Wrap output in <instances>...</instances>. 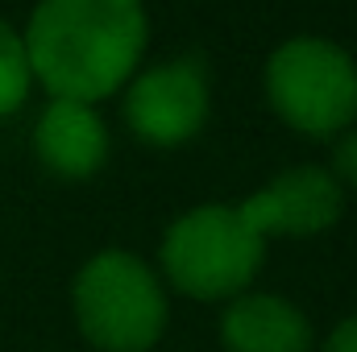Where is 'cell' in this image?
I'll use <instances>...</instances> for the list:
<instances>
[{
  "mask_svg": "<svg viewBox=\"0 0 357 352\" xmlns=\"http://www.w3.org/2000/svg\"><path fill=\"white\" fill-rule=\"evenodd\" d=\"M142 0H38L21 33L33 79L54 99L96 104L125 88L146 50Z\"/></svg>",
  "mask_w": 357,
  "mask_h": 352,
  "instance_id": "1",
  "label": "cell"
},
{
  "mask_svg": "<svg viewBox=\"0 0 357 352\" xmlns=\"http://www.w3.org/2000/svg\"><path fill=\"white\" fill-rule=\"evenodd\" d=\"M162 278L195 303H229L250 290L266 257V237L237 203H204L183 211L162 237Z\"/></svg>",
  "mask_w": 357,
  "mask_h": 352,
  "instance_id": "2",
  "label": "cell"
},
{
  "mask_svg": "<svg viewBox=\"0 0 357 352\" xmlns=\"http://www.w3.org/2000/svg\"><path fill=\"white\" fill-rule=\"evenodd\" d=\"M79 332L100 352H150L171 319L162 278L125 249H104L71 282Z\"/></svg>",
  "mask_w": 357,
  "mask_h": 352,
  "instance_id": "3",
  "label": "cell"
},
{
  "mask_svg": "<svg viewBox=\"0 0 357 352\" xmlns=\"http://www.w3.org/2000/svg\"><path fill=\"white\" fill-rule=\"evenodd\" d=\"M270 108L307 137H337L357 116V67L324 38H291L266 63Z\"/></svg>",
  "mask_w": 357,
  "mask_h": 352,
  "instance_id": "4",
  "label": "cell"
},
{
  "mask_svg": "<svg viewBox=\"0 0 357 352\" xmlns=\"http://www.w3.org/2000/svg\"><path fill=\"white\" fill-rule=\"evenodd\" d=\"M125 120L150 145H183L208 120V75L199 58H175L129 79Z\"/></svg>",
  "mask_w": 357,
  "mask_h": 352,
  "instance_id": "5",
  "label": "cell"
},
{
  "mask_svg": "<svg viewBox=\"0 0 357 352\" xmlns=\"http://www.w3.org/2000/svg\"><path fill=\"white\" fill-rule=\"evenodd\" d=\"M262 237H320L341 220L345 186L324 166H291L237 203Z\"/></svg>",
  "mask_w": 357,
  "mask_h": 352,
  "instance_id": "6",
  "label": "cell"
},
{
  "mask_svg": "<svg viewBox=\"0 0 357 352\" xmlns=\"http://www.w3.org/2000/svg\"><path fill=\"white\" fill-rule=\"evenodd\" d=\"M33 154L59 178H91L108 158V129L79 99H50L33 125Z\"/></svg>",
  "mask_w": 357,
  "mask_h": 352,
  "instance_id": "7",
  "label": "cell"
},
{
  "mask_svg": "<svg viewBox=\"0 0 357 352\" xmlns=\"http://www.w3.org/2000/svg\"><path fill=\"white\" fill-rule=\"evenodd\" d=\"M225 352H312L307 315L282 294H237L220 315Z\"/></svg>",
  "mask_w": 357,
  "mask_h": 352,
  "instance_id": "8",
  "label": "cell"
},
{
  "mask_svg": "<svg viewBox=\"0 0 357 352\" xmlns=\"http://www.w3.org/2000/svg\"><path fill=\"white\" fill-rule=\"evenodd\" d=\"M29 83H33V71L25 58V42L8 21H0V116H8L25 104Z\"/></svg>",
  "mask_w": 357,
  "mask_h": 352,
  "instance_id": "9",
  "label": "cell"
},
{
  "mask_svg": "<svg viewBox=\"0 0 357 352\" xmlns=\"http://www.w3.org/2000/svg\"><path fill=\"white\" fill-rule=\"evenodd\" d=\"M333 178L345 186H357V129H349L341 141H337V150H333Z\"/></svg>",
  "mask_w": 357,
  "mask_h": 352,
  "instance_id": "10",
  "label": "cell"
},
{
  "mask_svg": "<svg viewBox=\"0 0 357 352\" xmlns=\"http://www.w3.org/2000/svg\"><path fill=\"white\" fill-rule=\"evenodd\" d=\"M320 352H357V315L341 319V323L324 336V349Z\"/></svg>",
  "mask_w": 357,
  "mask_h": 352,
  "instance_id": "11",
  "label": "cell"
}]
</instances>
